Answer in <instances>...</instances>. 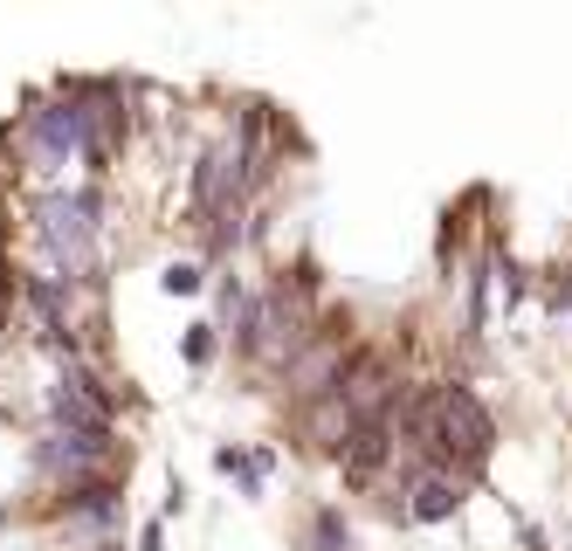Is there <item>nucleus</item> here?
<instances>
[{"instance_id": "obj_1", "label": "nucleus", "mask_w": 572, "mask_h": 551, "mask_svg": "<svg viewBox=\"0 0 572 551\" xmlns=\"http://www.w3.org/2000/svg\"><path fill=\"white\" fill-rule=\"evenodd\" d=\"M35 242L48 255V269H56V283L90 290L97 249H103V187L97 179H84V187H48L35 200Z\"/></svg>"}, {"instance_id": "obj_2", "label": "nucleus", "mask_w": 572, "mask_h": 551, "mask_svg": "<svg viewBox=\"0 0 572 551\" xmlns=\"http://www.w3.org/2000/svg\"><path fill=\"white\" fill-rule=\"evenodd\" d=\"M255 131H263V103H242V118L228 139H215L194 159V179H187V200H194V221H242V200L255 187Z\"/></svg>"}, {"instance_id": "obj_3", "label": "nucleus", "mask_w": 572, "mask_h": 551, "mask_svg": "<svg viewBox=\"0 0 572 551\" xmlns=\"http://www.w3.org/2000/svg\"><path fill=\"white\" fill-rule=\"evenodd\" d=\"M490 455H497V421H490V407L476 400V386L462 379H441L435 386V462L449 469V476L476 483Z\"/></svg>"}, {"instance_id": "obj_4", "label": "nucleus", "mask_w": 572, "mask_h": 551, "mask_svg": "<svg viewBox=\"0 0 572 551\" xmlns=\"http://www.w3.org/2000/svg\"><path fill=\"white\" fill-rule=\"evenodd\" d=\"M35 469L56 476L63 489L69 483H90V476H111L118 469V434H69V428H48L35 441Z\"/></svg>"}, {"instance_id": "obj_5", "label": "nucleus", "mask_w": 572, "mask_h": 551, "mask_svg": "<svg viewBox=\"0 0 572 551\" xmlns=\"http://www.w3.org/2000/svg\"><path fill=\"white\" fill-rule=\"evenodd\" d=\"M400 496H407V504H400V524H455L462 504H470V483L449 476V469H421V476H414Z\"/></svg>"}, {"instance_id": "obj_6", "label": "nucleus", "mask_w": 572, "mask_h": 551, "mask_svg": "<svg viewBox=\"0 0 572 551\" xmlns=\"http://www.w3.org/2000/svg\"><path fill=\"white\" fill-rule=\"evenodd\" d=\"M352 414H345V400H338V386L331 393H318V400H304V441H310V449H345V441H352Z\"/></svg>"}, {"instance_id": "obj_7", "label": "nucleus", "mask_w": 572, "mask_h": 551, "mask_svg": "<svg viewBox=\"0 0 572 551\" xmlns=\"http://www.w3.org/2000/svg\"><path fill=\"white\" fill-rule=\"evenodd\" d=\"M215 469H221V476H235V489L242 496H263V476H270V449H242V441H221V449H215Z\"/></svg>"}, {"instance_id": "obj_8", "label": "nucleus", "mask_w": 572, "mask_h": 551, "mask_svg": "<svg viewBox=\"0 0 572 551\" xmlns=\"http://www.w3.org/2000/svg\"><path fill=\"white\" fill-rule=\"evenodd\" d=\"M215 352H221V324H187V331H179V359H187L194 365V373H200V365H215Z\"/></svg>"}, {"instance_id": "obj_9", "label": "nucleus", "mask_w": 572, "mask_h": 551, "mask_svg": "<svg viewBox=\"0 0 572 551\" xmlns=\"http://www.w3.org/2000/svg\"><path fill=\"white\" fill-rule=\"evenodd\" d=\"M345 544H352V524L324 504L318 517H310V551H345Z\"/></svg>"}, {"instance_id": "obj_10", "label": "nucleus", "mask_w": 572, "mask_h": 551, "mask_svg": "<svg viewBox=\"0 0 572 551\" xmlns=\"http://www.w3.org/2000/svg\"><path fill=\"white\" fill-rule=\"evenodd\" d=\"M160 290H166V297H200V290H207V269H200V262H166V269H160Z\"/></svg>"}, {"instance_id": "obj_11", "label": "nucleus", "mask_w": 572, "mask_h": 551, "mask_svg": "<svg viewBox=\"0 0 572 551\" xmlns=\"http://www.w3.org/2000/svg\"><path fill=\"white\" fill-rule=\"evenodd\" d=\"M139 551H166V524H160V517L139 524Z\"/></svg>"}, {"instance_id": "obj_12", "label": "nucleus", "mask_w": 572, "mask_h": 551, "mask_svg": "<svg viewBox=\"0 0 572 551\" xmlns=\"http://www.w3.org/2000/svg\"><path fill=\"white\" fill-rule=\"evenodd\" d=\"M179 510H187V483L173 476V483H166V504H160V524H166V517H179Z\"/></svg>"}]
</instances>
